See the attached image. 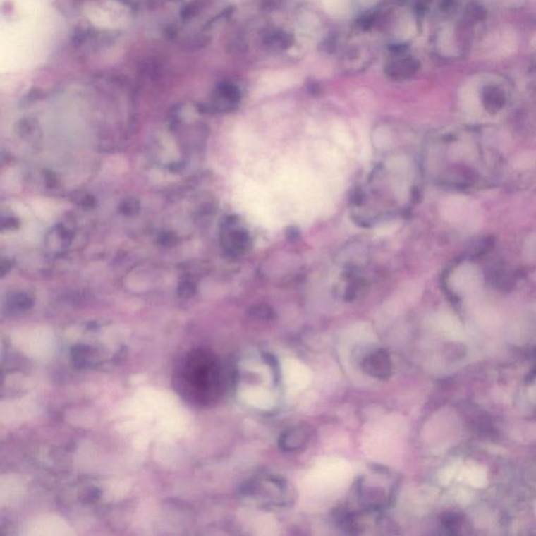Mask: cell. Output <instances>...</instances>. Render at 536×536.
<instances>
[{
  "label": "cell",
  "instance_id": "6da1fadb",
  "mask_svg": "<svg viewBox=\"0 0 536 536\" xmlns=\"http://www.w3.org/2000/svg\"><path fill=\"white\" fill-rule=\"evenodd\" d=\"M175 388L188 401L209 406L224 392V373L213 352L195 349L185 354L175 369Z\"/></svg>",
  "mask_w": 536,
  "mask_h": 536
},
{
  "label": "cell",
  "instance_id": "7a4b0ae2",
  "mask_svg": "<svg viewBox=\"0 0 536 536\" xmlns=\"http://www.w3.org/2000/svg\"><path fill=\"white\" fill-rule=\"evenodd\" d=\"M244 494L260 499L262 505H288L293 501V494L285 480L276 477H262L250 482L245 486Z\"/></svg>",
  "mask_w": 536,
  "mask_h": 536
},
{
  "label": "cell",
  "instance_id": "3957f363",
  "mask_svg": "<svg viewBox=\"0 0 536 536\" xmlns=\"http://www.w3.org/2000/svg\"><path fill=\"white\" fill-rule=\"evenodd\" d=\"M384 475L362 477L356 485L358 500L368 511L377 512L390 502V490L380 484Z\"/></svg>",
  "mask_w": 536,
  "mask_h": 536
},
{
  "label": "cell",
  "instance_id": "277c9868",
  "mask_svg": "<svg viewBox=\"0 0 536 536\" xmlns=\"http://www.w3.org/2000/svg\"><path fill=\"white\" fill-rule=\"evenodd\" d=\"M363 369L372 377L388 379L392 374L390 354L382 349L372 352L363 360Z\"/></svg>",
  "mask_w": 536,
  "mask_h": 536
},
{
  "label": "cell",
  "instance_id": "5b68a950",
  "mask_svg": "<svg viewBox=\"0 0 536 536\" xmlns=\"http://www.w3.org/2000/svg\"><path fill=\"white\" fill-rule=\"evenodd\" d=\"M311 439V430L306 425H298L285 431L280 437L279 444L284 453H297L305 449Z\"/></svg>",
  "mask_w": 536,
  "mask_h": 536
},
{
  "label": "cell",
  "instance_id": "8992f818",
  "mask_svg": "<svg viewBox=\"0 0 536 536\" xmlns=\"http://www.w3.org/2000/svg\"><path fill=\"white\" fill-rule=\"evenodd\" d=\"M224 248L230 254H244L250 248V238L243 230H232L224 238Z\"/></svg>",
  "mask_w": 536,
  "mask_h": 536
},
{
  "label": "cell",
  "instance_id": "52a82bcc",
  "mask_svg": "<svg viewBox=\"0 0 536 536\" xmlns=\"http://www.w3.org/2000/svg\"><path fill=\"white\" fill-rule=\"evenodd\" d=\"M90 349L86 346H75L71 350V358L75 366L78 368H84L90 362Z\"/></svg>",
  "mask_w": 536,
  "mask_h": 536
},
{
  "label": "cell",
  "instance_id": "ba28073f",
  "mask_svg": "<svg viewBox=\"0 0 536 536\" xmlns=\"http://www.w3.org/2000/svg\"><path fill=\"white\" fill-rule=\"evenodd\" d=\"M32 306V299L28 297V296H17L12 302V307L14 310H27Z\"/></svg>",
  "mask_w": 536,
  "mask_h": 536
}]
</instances>
